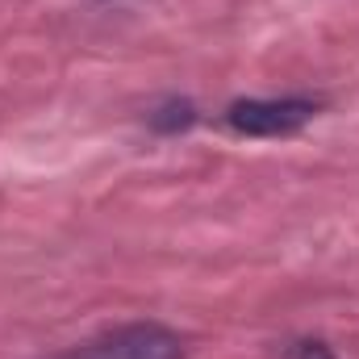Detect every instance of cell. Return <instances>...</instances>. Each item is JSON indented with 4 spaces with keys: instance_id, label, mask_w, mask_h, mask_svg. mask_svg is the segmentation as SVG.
<instances>
[{
    "instance_id": "cell-3",
    "label": "cell",
    "mask_w": 359,
    "mask_h": 359,
    "mask_svg": "<svg viewBox=\"0 0 359 359\" xmlns=\"http://www.w3.org/2000/svg\"><path fill=\"white\" fill-rule=\"evenodd\" d=\"M151 121H155L159 130H184V126L192 121V104H188V100H172V104H168V109H159Z\"/></svg>"
},
{
    "instance_id": "cell-2",
    "label": "cell",
    "mask_w": 359,
    "mask_h": 359,
    "mask_svg": "<svg viewBox=\"0 0 359 359\" xmlns=\"http://www.w3.org/2000/svg\"><path fill=\"white\" fill-rule=\"evenodd\" d=\"M318 117V100L280 96V100H234L226 109V126L247 138H292Z\"/></svg>"
},
{
    "instance_id": "cell-4",
    "label": "cell",
    "mask_w": 359,
    "mask_h": 359,
    "mask_svg": "<svg viewBox=\"0 0 359 359\" xmlns=\"http://www.w3.org/2000/svg\"><path fill=\"white\" fill-rule=\"evenodd\" d=\"M297 359H334V351L326 343H301L297 347Z\"/></svg>"
},
{
    "instance_id": "cell-1",
    "label": "cell",
    "mask_w": 359,
    "mask_h": 359,
    "mask_svg": "<svg viewBox=\"0 0 359 359\" xmlns=\"http://www.w3.org/2000/svg\"><path fill=\"white\" fill-rule=\"evenodd\" d=\"M63 359H188L176 330L159 322H130L100 339H88L84 347L67 351Z\"/></svg>"
}]
</instances>
